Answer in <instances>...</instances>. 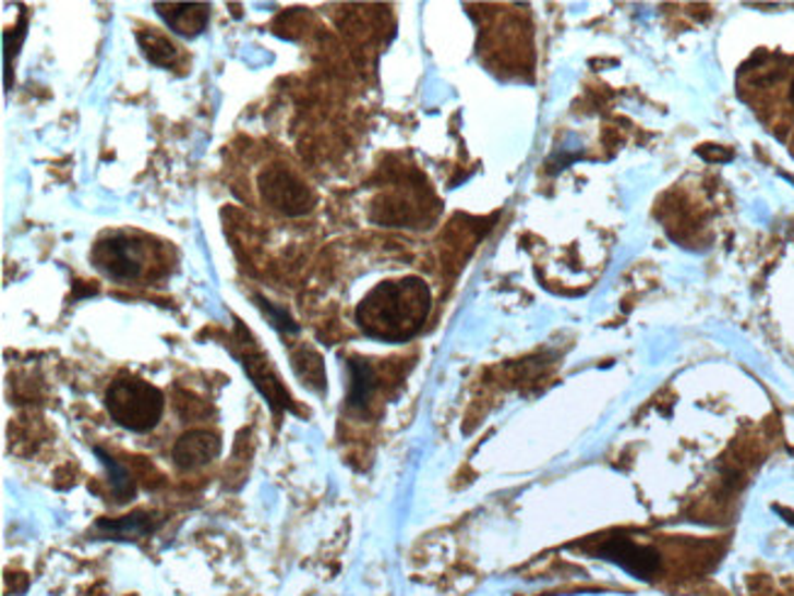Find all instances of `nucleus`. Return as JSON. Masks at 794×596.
<instances>
[{"label": "nucleus", "mask_w": 794, "mask_h": 596, "mask_svg": "<svg viewBox=\"0 0 794 596\" xmlns=\"http://www.w3.org/2000/svg\"><path fill=\"white\" fill-rule=\"evenodd\" d=\"M431 313V289L419 277L376 284L354 311L364 336L384 342H406L419 332Z\"/></svg>", "instance_id": "1"}, {"label": "nucleus", "mask_w": 794, "mask_h": 596, "mask_svg": "<svg viewBox=\"0 0 794 596\" xmlns=\"http://www.w3.org/2000/svg\"><path fill=\"white\" fill-rule=\"evenodd\" d=\"M741 94L756 106L770 130L794 145V57L770 59L756 69L746 66Z\"/></svg>", "instance_id": "2"}, {"label": "nucleus", "mask_w": 794, "mask_h": 596, "mask_svg": "<svg viewBox=\"0 0 794 596\" xmlns=\"http://www.w3.org/2000/svg\"><path fill=\"white\" fill-rule=\"evenodd\" d=\"M106 409L120 428L130 433H149L165 413V393L155 384L122 374L110 381L106 391Z\"/></svg>", "instance_id": "3"}, {"label": "nucleus", "mask_w": 794, "mask_h": 596, "mask_svg": "<svg viewBox=\"0 0 794 596\" xmlns=\"http://www.w3.org/2000/svg\"><path fill=\"white\" fill-rule=\"evenodd\" d=\"M91 265L113 281H137L147 275L152 250L145 238L135 232H106L91 250Z\"/></svg>", "instance_id": "4"}, {"label": "nucleus", "mask_w": 794, "mask_h": 596, "mask_svg": "<svg viewBox=\"0 0 794 596\" xmlns=\"http://www.w3.org/2000/svg\"><path fill=\"white\" fill-rule=\"evenodd\" d=\"M257 191L264 206L289 218L309 214L313 206V194L305 181L289 165H279V161L262 171Z\"/></svg>", "instance_id": "5"}, {"label": "nucleus", "mask_w": 794, "mask_h": 596, "mask_svg": "<svg viewBox=\"0 0 794 596\" xmlns=\"http://www.w3.org/2000/svg\"><path fill=\"white\" fill-rule=\"evenodd\" d=\"M238 345H240V350H236V355L240 360V365L244 367V372H248V377L252 379L254 387L260 389L262 397L267 399L272 411L279 413L281 409H289L291 406L289 391L284 389L277 372L272 369L269 357L264 355L257 342L250 338V332H244L240 323H238Z\"/></svg>", "instance_id": "6"}, {"label": "nucleus", "mask_w": 794, "mask_h": 596, "mask_svg": "<svg viewBox=\"0 0 794 596\" xmlns=\"http://www.w3.org/2000/svg\"><path fill=\"white\" fill-rule=\"evenodd\" d=\"M597 555L609 562H616L618 568L640 580H650L660 570V555L630 538H609L599 545Z\"/></svg>", "instance_id": "7"}, {"label": "nucleus", "mask_w": 794, "mask_h": 596, "mask_svg": "<svg viewBox=\"0 0 794 596\" xmlns=\"http://www.w3.org/2000/svg\"><path fill=\"white\" fill-rule=\"evenodd\" d=\"M218 454H220V438L206 428L183 433V436L175 442V448H171V460H175L177 467L189 472L206 467V464L216 460Z\"/></svg>", "instance_id": "8"}, {"label": "nucleus", "mask_w": 794, "mask_h": 596, "mask_svg": "<svg viewBox=\"0 0 794 596\" xmlns=\"http://www.w3.org/2000/svg\"><path fill=\"white\" fill-rule=\"evenodd\" d=\"M157 15L181 37H196L208 25V3H155Z\"/></svg>", "instance_id": "9"}, {"label": "nucleus", "mask_w": 794, "mask_h": 596, "mask_svg": "<svg viewBox=\"0 0 794 596\" xmlns=\"http://www.w3.org/2000/svg\"><path fill=\"white\" fill-rule=\"evenodd\" d=\"M350 391H348V406L352 411H364L374 399L376 389H380V377H376L374 367L364 360H350Z\"/></svg>", "instance_id": "10"}, {"label": "nucleus", "mask_w": 794, "mask_h": 596, "mask_svg": "<svg viewBox=\"0 0 794 596\" xmlns=\"http://www.w3.org/2000/svg\"><path fill=\"white\" fill-rule=\"evenodd\" d=\"M157 528L155 516L147 511H135L130 516H122L118 521H98L96 531H100L104 535H113V538L122 540V538H142Z\"/></svg>", "instance_id": "11"}, {"label": "nucleus", "mask_w": 794, "mask_h": 596, "mask_svg": "<svg viewBox=\"0 0 794 596\" xmlns=\"http://www.w3.org/2000/svg\"><path fill=\"white\" fill-rule=\"evenodd\" d=\"M137 42H140L142 54H145L152 64L171 66L177 62L179 49H177L175 42H171L169 37L159 35V33H152V29H149V33H140L137 35Z\"/></svg>", "instance_id": "12"}, {"label": "nucleus", "mask_w": 794, "mask_h": 596, "mask_svg": "<svg viewBox=\"0 0 794 596\" xmlns=\"http://www.w3.org/2000/svg\"><path fill=\"white\" fill-rule=\"evenodd\" d=\"M96 454L100 458V462L106 464L108 477H110L108 479L110 482V491H113L116 501L118 503H125L128 499L135 497V484H132L130 472L125 467H122V464L116 458H110V454L104 452L100 448H96Z\"/></svg>", "instance_id": "13"}, {"label": "nucleus", "mask_w": 794, "mask_h": 596, "mask_svg": "<svg viewBox=\"0 0 794 596\" xmlns=\"http://www.w3.org/2000/svg\"><path fill=\"white\" fill-rule=\"evenodd\" d=\"M293 369H297L299 379H303V384H309L311 389H323L325 387V374H323V365L321 357L313 355L311 350H301L293 355Z\"/></svg>", "instance_id": "14"}, {"label": "nucleus", "mask_w": 794, "mask_h": 596, "mask_svg": "<svg viewBox=\"0 0 794 596\" xmlns=\"http://www.w3.org/2000/svg\"><path fill=\"white\" fill-rule=\"evenodd\" d=\"M257 303H260V308L264 311V316H269L272 326L277 328L279 332H289V336H293V332H299V326H297V323L291 320V316H289L287 311H281V308H277V306H272L269 301H264V299H260V296H257Z\"/></svg>", "instance_id": "15"}]
</instances>
